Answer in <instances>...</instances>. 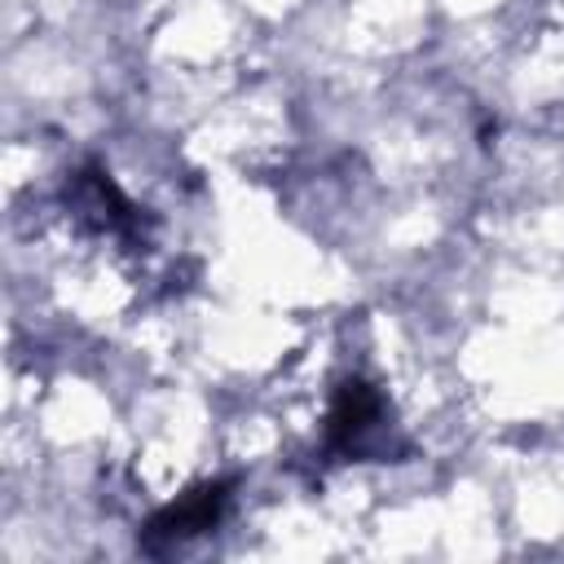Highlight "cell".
Here are the masks:
<instances>
[{
  "mask_svg": "<svg viewBox=\"0 0 564 564\" xmlns=\"http://www.w3.org/2000/svg\"><path fill=\"white\" fill-rule=\"evenodd\" d=\"M220 502H225V494H220V489H203V494H194L189 502H181V507H172L167 516H159V520H154V529H159V533H172V538L198 533V529H207V524L216 520Z\"/></svg>",
  "mask_w": 564,
  "mask_h": 564,
  "instance_id": "1",
  "label": "cell"
}]
</instances>
